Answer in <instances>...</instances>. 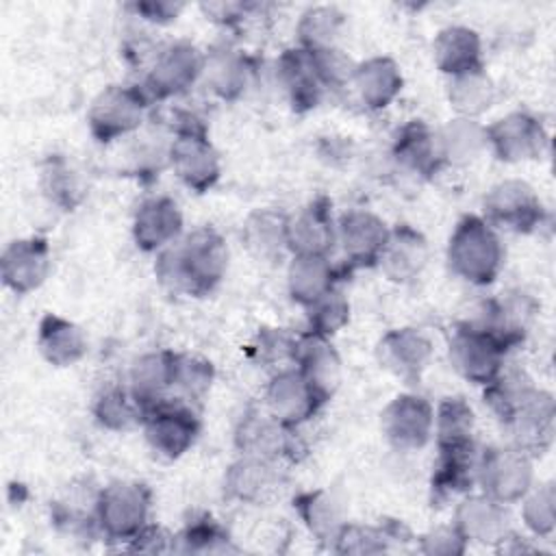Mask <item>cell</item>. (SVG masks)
<instances>
[{
  "label": "cell",
  "instance_id": "6da1fadb",
  "mask_svg": "<svg viewBox=\"0 0 556 556\" xmlns=\"http://www.w3.org/2000/svg\"><path fill=\"white\" fill-rule=\"evenodd\" d=\"M228 245L213 226H198L156 254L154 276L174 295L213 293L228 271Z\"/></svg>",
  "mask_w": 556,
  "mask_h": 556
},
{
  "label": "cell",
  "instance_id": "7a4b0ae2",
  "mask_svg": "<svg viewBox=\"0 0 556 556\" xmlns=\"http://www.w3.org/2000/svg\"><path fill=\"white\" fill-rule=\"evenodd\" d=\"M450 271L473 285H491L504 265V245L497 230L482 215H463L445 248Z\"/></svg>",
  "mask_w": 556,
  "mask_h": 556
},
{
  "label": "cell",
  "instance_id": "3957f363",
  "mask_svg": "<svg viewBox=\"0 0 556 556\" xmlns=\"http://www.w3.org/2000/svg\"><path fill=\"white\" fill-rule=\"evenodd\" d=\"M152 491L143 482L113 480L98 489L96 526L111 543H128L150 523Z\"/></svg>",
  "mask_w": 556,
  "mask_h": 556
},
{
  "label": "cell",
  "instance_id": "277c9868",
  "mask_svg": "<svg viewBox=\"0 0 556 556\" xmlns=\"http://www.w3.org/2000/svg\"><path fill=\"white\" fill-rule=\"evenodd\" d=\"M167 161L176 178L195 193H206L222 176L219 152L195 117H187L176 126L167 148Z\"/></svg>",
  "mask_w": 556,
  "mask_h": 556
},
{
  "label": "cell",
  "instance_id": "5b68a950",
  "mask_svg": "<svg viewBox=\"0 0 556 556\" xmlns=\"http://www.w3.org/2000/svg\"><path fill=\"white\" fill-rule=\"evenodd\" d=\"M532 460L534 458L510 443L484 447L478 454L476 486H480V493L504 506L519 504L534 484Z\"/></svg>",
  "mask_w": 556,
  "mask_h": 556
},
{
  "label": "cell",
  "instance_id": "8992f818",
  "mask_svg": "<svg viewBox=\"0 0 556 556\" xmlns=\"http://www.w3.org/2000/svg\"><path fill=\"white\" fill-rule=\"evenodd\" d=\"M152 102L139 85H106L89 104L87 126L98 143H113L139 130Z\"/></svg>",
  "mask_w": 556,
  "mask_h": 556
},
{
  "label": "cell",
  "instance_id": "52a82bcc",
  "mask_svg": "<svg viewBox=\"0 0 556 556\" xmlns=\"http://www.w3.org/2000/svg\"><path fill=\"white\" fill-rule=\"evenodd\" d=\"M204 50L191 41H172L163 46L139 85L150 102H163L187 93L198 80H202Z\"/></svg>",
  "mask_w": 556,
  "mask_h": 556
},
{
  "label": "cell",
  "instance_id": "ba28073f",
  "mask_svg": "<svg viewBox=\"0 0 556 556\" xmlns=\"http://www.w3.org/2000/svg\"><path fill=\"white\" fill-rule=\"evenodd\" d=\"M235 447L243 456H256L274 463L298 460L304 454V443L298 437V428H291L276 419L265 406L248 408L235 428Z\"/></svg>",
  "mask_w": 556,
  "mask_h": 556
},
{
  "label": "cell",
  "instance_id": "9c48e42d",
  "mask_svg": "<svg viewBox=\"0 0 556 556\" xmlns=\"http://www.w3.org/2000/svg\"><path fill=\"white\" fill-rule=\"evenodd\" d=\"M504 345L473 321L456 324L447 343L450 367L467 382L484 387L504 369Z\"/></svg>",
  "mask_w": 556,
  "mask_h": 556
},
{
  "label": "cell",
  "instance_id": "30bf717a",
  "mask_svg": "<svg viewBox=\"0 0 556 556\" xmlns=\"http://www.w3.org/2000/svg\"><path fill=\"white\" fill-rule=\"evenodd\" d=\"M141 428L156 456L176 460L191 450L202 430V421L193 404L180 397H169L146 410Z\"/></svg>",
  "mask_w": 556,
  "mask_h": 556
},
{
  "label": "cell",
  "instance_id": "8fae6325",
  "mask_svg": "<svg viewBox=\"0 0 556 556\" xmlns=\"http://www.w3.org/2000/svg\"><path fill=\"white\" fill-rule=\"evenodd\" d=\"M482 217L495 230H508L515 235H530L545 219L539 193L521 178H508L493 185L482 200Z\"/></svg>",
  "mask_w": 556,
  "mask_h": 556
},
{
  "label": "cell",
  "instance_id": "7c38bea8",
  "mask_svg": "<svg viewBox=\"0 0 556 556\" xmlns=\"http://www.w3.org/2000/svg\"><path fill=\"white\" fill-rule=\"evenodd\" d=\"M380 430L393 450L417 452L432 439L434 406L419 393H400L382 408Z\"/></svg>",
  "mask_w": 556,
  "mask_h": 556
},
{
  "label": "cell",
  "instance_id": "4fadbf2b",
  "mask_svg": "<svg viewBox=\"0 0 556 556\" xmlns=\"http://www.w3.org/2000/svg\"><path fill=\"white\" fill-rule=\"evenodd\" d=\"M486 141L497 161L526 163L545 154L549 135L536 115L528 111H510L486 126Z\"/></svg>",
  "mask_w": 556,
  "mask_h": 556
},
{
  "label": "cell",
  "instance_id": "5bb4252c",
  "mask_svg": "<svg viewBox=\"0 0 556 556\" xmlns=\"http://www.w3.org/2000/svg\"><path fill=\"white\" fill-rule=\"evenodd\" d=\"M285 486V473L280 463L239 456L232 460L222 480V493L226 500L245 506H267L271 504Z\"/></svg>",
  "mask_w": 556,
  "mask_h": 556
},
{
  "label": "cell",
  "instance_id": "9a60e30c",
  "mask_svg": "<svg viewBox=\"0 0 556 556\" xmlns=\"http://www.w3.org/2000/svg\"><path fill=\"white\" fill-rule=\"evenodd\" d=\"M50 269L52 252L48 239L41 235L13 239L0 254L2 285L15 295L37 291L48 280Z\"/></svg>",
  "mask_w": 556,
  "mask_h": 556
},
{
  "label": "cell",
  "instance_id": "2e32d148",
  "mask_svg": "<svg viewBox=\"0 0 556 556\" xmlns=\"http://www.w3.org/2000/svg\"><path fill=\"white\" fill-rule=\"evenodd\" d=\"M389 230L387 222L367 208H350L341 213L337 217V245L341 248L345 267H376Z\"/></svg>",
  "mask_w": 556,
  "mask_h": 556
},
{
  "label": "cell",
  "instance_id": "e0dca14e",
  "mask_svg": "<svg viewBox=\"0 0 556 556\" xmlns=\"http://www.w3.org/2000/svg\"><path fill=\"white\" fill-rule=\"evenodd\" d=\"M508 432V443L530 458L543 456L556 432V402L545 389H534L532 395L517 408V413L502 426Z\"/></svg>",
  "mask_w": 556,
  "mask_h": 556
},
{
  "label": "cell",
  "instance_id": "ac0fdd59",
  "mask_svg": "<svg viewBox=\"0 0 556 556\" xmlns=\"http://www.w3.org/2000/svg\"><path fill=\"white\" fill-rule=\"evenodd\" d=\"M324 404L326 402L295 367L274 371L263 393L265 410L291 428H300L302 424L311 421Z\"/></svg>",
  "mask_w": 556,
  "mask_h": 556
},
{
  "label": "cell",
  "instance_id": "d6986e66",
  "mask_svg": "<svg viewBox=\"0 0 556 556\" xmlns=\"http://www.w3.org/2000/svg\"><path fill=\"white\" fill-rule=\"evenodd\" d=\"M536 311H539V304L534 302L532 295H528L526 291L513 289L486 300L480 311V317L469 321L491 332L508 352L526 341Z\"/></svg>",
  "mask_w": 556,
  "mask_h": 556
},
{
  "label": "cell",
  "instance_id": "ffe728a7",
  "mask_svg": "<svg viewBox=\"0 0 556 556\" xmlns=\"http://www.w3.org/2000/svg\"><path fill=\"white\" fill-rule=\"evenodd\" d=\"M432 356L434 345L430 337L413 326L384 332L376 345V358L380 367L406 382H417L428 369Z\"/></svg>",
  "mask_w": 556,
  "mask_h": 556
},
{
  "label": "cell",
  "instance_id": "44dd1931",
  "mask_svg": "<svg viewBox=\"0 0 556 556\" xmlns=\"http://www.w3.org/2000/svg\"><path fill=\"white\" fill-rule=\"evenodd\" d=\"M254 78L256 61L248 52L228 43H217L204 52L202 80L215 98L237 102L252 87Z\"/></svg>",
  "mask_w": 556,
  "mask_h": 556
},
{
  "label": "cell",
  "instance_id": "7402d4cb",
  "mask_svg": "<svg viewBox=\"0 0 556 556\" xmlns=\"http://www.w3.org/2000/svg\"><path fill=\"white\" fill-rule=\"evenodd\" d=\"M185 217L176 200L169 195H152L143 200L132 215V241L141 252L159 254L182 237Z\"/></svg>",
  "mask_w": 556,
  "mask_h": 556
},
{
  "label": "cell",
  "instance_id": "603a6c76",
  "mask_svg": "<svg viewBox=\"0 0 556 556\" xmlns=\"http://www.w3.org/2000/svg\"><path fill=\"white\" fill-rule=\"evenodd\" d=\"M391 156L402 169L419 178L437 176L445 167L439 128L424 119L404 122L393 135Z\"/></svg>",
  "mask_w": 556,
  "mask_h": 556
},
{
  "label": "cell",
  "instance_id": "cb8c5ba5",
  "mask_svg": "<svg viewBox=\"0 0 556 556\" xmlns=\"http://www.w3.org/2000/svg\"><path fill=\"white\" fill-rule=\"evenodd\" d=\"M337 245V217L332 200L317 195L295 215H289V254L330 256Z\"/></svg>",
  "mask_w": 556,
  "mask_h": 556
},
{
  "label": "cell",
  "instance_id": "d4e9b609",
  "mask_svg": "<svg viewBox=\"0 0 556 556\" xmlns=\"http://www.w3.org/2000/svg\"><path fill=\"white\" fill-rule=\"evenodd\" d=\"M293 367L315 389V393L330 402L343 378V363L328 337L304 330L298 334Z\"/></svg>",
  "mask_w": 556,
  "mask_h": 556
},
{
  "label": "cell",
  "instance_id": "484cf974",
  "mask_svg": "<svg viewBox=\"0 0 556 556\" xmlns=\"http://www.w3.org/2000/svg\"><path fill=\"white\" fill-rule=\"evenodd\" d=\"M508 510L504 504L484 493H467L456 502L452 523L467 543L497 547L510 532Z\"/></svg>",
  "mask_w": 556,
  "mask_h": 556
},
{
  "label": "cell",
  "instance_id": "4316f807",
  "mask_svg": "<svg viewBox=\"0 0 556 556\" xmlns=\"http://www.w3.org/2000/svg\"><path fill=\"white\" fill-rule=\"evenodd\" d=\"M428 258L430 245L426 235L410 224H397L389 230L376 267L387 280L395 285H406L426 269Z\"/></svg>",
  "mask_w": 556,
  "mask_h": 556
},
{
  "label": "cell",
  "instance_id": "83f0119b",
  "mask_svg": "<svg viewBox=\"0 0 556 556\" xmlns=\"http://www.w3.org/2000/svg\"><path fill=\"white\" fill-rule=\"evenodd\" d=\"M478 445L469 447H443L437 450L430 473V502L432 506H445L458 502L476 486Z\"/></svg>",
  "mask_w": 556,
  "mask_h": 556
},
{
  "label": "cell",
  "instance_id": "f1b7e54d",
  "mask_svg": "<svg viewBox=\"0 0 556 556\" xmlns=\"http://www.w3.org/2000/svg\"><path fill=\"white\" fill-rule=\"evenodd\" d=\"M274 76L293 111L306 113L321 102L326 89L317 78L308 50L300 46L282 50L276 59Z\"/></svg>",
  "mask_w": 556,
  "mask_h": 556
},
{
  "label": "cell",
  "instance_id": "f546056e",
  "mask_svg": "<svg viewBox=\"0 0 556 556\" xmlns=\"http://www.w3.org/2000/svg\"><path fill=\"white\" fill-rule=\"evenodd\" d=\"M350 87L367 111H382L400 96L404 76L391 56H369L356 63Z\"/></svg>",
  "mask_w": 556,
  "mask_h": 556
},
{
  "label": "cell",
  "instance_id": "4dcf8cb0",
  "mask_svg": "<svg viewBox=\"0 0 556 556\" xmlns=\"http://www.w3.org/2000/svg\"><path fill=\"white\" fill-rule=\"evenodd\" d=\"M37 350L52 367H72L85 358L89 341L85 330L56 313H46L37 326Z\"/></svg>",
  "mask_w": 556,
  "mask_h": 556
},
{
  "label": "cell",
  "instance_id": "1f68e13d",
  "mask_svg": "<svg viewBox=\"0 0 556 556\" xmlns=\"http://www.w3.org/2000/svg\"><path fill=\"white\" fill-rule=\"evenodd\" d=\"M126 387L141 404L143 413L172 397L174 387V352L154 350L132 361Z\"/></svg>",
  "mask_w": 556,
  "mask_h": 556
},
{
  "label": "cell",
  "instance_id": "d6a6232c",
  "mask_svg": "<svg viewBox=\"0 0 556 556\" xmlns=\"http://www.w3.org/2000/svg\"><path fill=\"white\" fill-rule=\"evenodd\" d=\"M432 61L434 67L447 78L484 67L482 39L478 30L463 24L441 28L432 39Z\"/></svg>",
  "mask_w": 556,
  "mask_h": 556
},
{
  "label": "cell",
  "instance_id": "836d02e7",
  "mask_svg": "<svg viewBox=\"0 0 556 556\" xmlns=\"http://www.w3.org/2000/svg\"><path fill=\"white\" fill-rule=\"evenodd\" d=\"M293 508L308 534L328 547H332L337 534L348 523L343 502L328 489H308L298 493L293 497Z\"/></svg>",
  "mask_w": 556,
  "mask_h": 556
},
{
  "label": "cell",
  "instance_id": "e575fe53",
  "mask_svg": "<svg viewBox=\"0 0 556 556\" xmlns=\"http://www.w3.org/2000/svg\"><path fill=\"white\" fill-rule=\"evenodd\" d=\"M245 250L263 263L278 261L289 252V213L278 208H254L241 228Z\"/></svg>",
  "mask_w": 556,
  "mask_h": 556
},
{
  "label": "cell",
  "instance_id": "d590c367",
  "mask_svg": "<svg viewBox=\"0 0 556 556\" xmlns=\"http://www.w3.org/2000/svg\"><path fill=\"white\" fill-rule=\"evenodd\" d=\"M343 280V271L332 265L330 256L293 254L287 267V291L289 298L302 308L315 302L319 295L330 291Z\"/></svg>",
  "mask_w": 556,
  "mask_h": 556
},
{
  "label": "cell",
  "instance_id": "8d00e7d4",
  "mask_svg": "<svg viewBox=\"0 0 556 556\" xmlns=\"http://www.w3.org/2000/svg\"><path fill=\"white\" fill-rule=\"evenodd\" d=\"M408 539H413L410 530L402 521H397V519H380L378 526L348 521L341 528V532L337 534V539H334L330 549L334 554L367 556V554L389 552L393 543L408 541Z\"/></svg>",
  "mask_w": 556,
  "mask_h": 556
},
{
  "label": "cell",
  "instance_id": "74e56055",
  "mask_svg": "<svg viewBox=\"0 0 556 556\" xmlns=\"http://www.w3.org/2000/svg\"><path fill=\"white\" fill-rule=\"evenodd\" d=\"M39 189L43 198L61 211H74L87 195V182L83 174L63 154H50L41 163Z\"/></svg>",
  "mask_w": 556,
  "mask_h": 556
},
{
  "label": "cell",
  "instance_id": "f35d334b",
  "mask_svg": "<svg viewBox=\"0 0 556 556\" xmlns=\"http://www.w3.org/2000/svg\"><path fill=\"white\" fill-rule=\"evenodd\" d=\"M445 96L456 117L478 119L482 113H486L493 106L497 91L486 70L478 67L458 76H450Z\"/></svg>",
  "mask_w": 556,
  "mask_h": 556
},
{
  "label": "cell",
  "instance_id": "ab89813d",
  "mask_svg": "<svg viewBox=\"0 0 556 556\" xmlns=\"http://www.w3.org/2000/svg\"><path fill=\"white\" fill-rule=\"evenodd\" d=\"M441 139V152L445 165H469L482 156L484 150H489L486 141V126L478 119L469 117H452L439 128Z\"/></svg>",
  "mask_w": 556,
  "mask_h": 556
},
{
  "label": "cell",
  "instance_id": "60d3db41",
  "mask_svg": "<svg viewBox=\"0 0 556 556\" xmlns=\"http://www.w3.org/2000/svg\"><path fill=\"white\" fill-rule=\"evenodd\" d=\"M437 450L476 445V415L469 402L460 395L443 397L434 410Z\"/></svg>",
  "mask_w": 556,
  "mask_h": 556
},
{
  "label": "cell",
  "instance_id": "b9f144b4",
  "mask_svg": "<svg viewBox=\"0 0 556 556\" xmlns=\"http://www.w3.org/2000/svg\"><path fill=\"white\" fill-rule=\"evenodd\" d=\"M482 397L491 415L504 426L517 408L532 395L536 384L521 369H502L489 384L482 387Z\"/></svg>",
  "mask_w": 556,
  "mask_h": 556
},
{
  "label": "cell",
  "instance_id": "7bdbcfd3",
  "mask_svg": "<svg viewBox=\"0 0 556 556\" xmlns=\"http://www.w3.org/2000/svg\"><path fill=\"white\" fill-rule=\"evenodd\" d=\"M343 26H345V13L339 7L334 4L308 7L295 24L298 46L311 52L334 48L339 46Z\"/></svg>",
  "mask_w": 556,
  "mask_h": 556
},
{
  "label": "cell",
  "instance_id": "ee69618b",
  "mask_svg": "<svg viewBox=\"0 0 556 556\" xmlns=\"http://www.w3.org/2000/svg\"><path fill=\"white\" fill-rule=\"evenodd\" d=\"M96 421L111 432H128L143 424V408L135 400L128 387H106L102 389L91 406Z\"/></svg>",
  "mask_w": 556,
  "mask_h": 556
},
{
  "label": "cell",
  "instance_id": "f6af8a7d",
  "mask_svg": "<svg viewBox=\"0 0 556 556\" xmlns=\"http://www.w3.org/2000/svg\"><path fill=\"white\" fill-rule=\"evenodd\" d=\"M172 552L180 554H228L237 552L228 530L211 515L195 517L185 523V528L174 534Z\"/></svg>",
  "mask_w": 556,
  "mask_h": 556
},
{
  "label": "cell",
  "instance_id": "bcb514c9",
  "mask_svg": "<svg viewBox=\"0 0 556 556\" xmlns=\"http://www.w3.org/2000/svg\"><path fill=\"white\" fill-rule=\"evenodd\" d=\"M213 380L215 367L211 361L187 352H174L172 397H180L189 404H200L204 395L211 391Z\"/></svg>",
  "mask_w": 556,
  "mask_h": 556
},
{
  "label": "cell",
  "instance_id": "7dc6e473",
  "mask_svg": "<svg viewBox=\"0 0 556 556\" xmlns=\"http://www.w3.org/2000/svg\"><path fill=\"white\" fill-rule=\"evenodd\" d=\"M306 311V330L332 339L339 330H343L350 321V300L348 295L337 287L319 295L315 302L304 306Z\"/></svg>",
  "mask_w": 556,
  "mask_h": 556
},
{
  "label": "cell",
  "instance_id": "c3c4849f",
  "mask_svg": "<svg viewBox=\"0 0 556 556\" xmlns=\"http://www.w3.org/2000/svg\"><path fill=\"white\" fill-rule=\"evenodd\" d=\"M521 521L534 539H552L556 530V489L552 482L532 484L519 500Z\"/></svg>",
  "mask_w": 556,
  "mask_h": 556
},
{
  "label": "cell",
  "instance_id": "681fc988",
  "mask_svg": "<svg viewBox=\"0 0 556 556\" xmlns=\"http://www.w3.org/2000/svg\"><path fill=\"white\" fill-rule=\"evenodd\" d=\"M295 348H298V334L285 330V328H261L252 343V354L258 363L265 367H293L295 361Z\"/></svg>",
  "mask_w": 556,
  "mask_h": 556
},
{
  "label": "cell",
  "instance_id": "f907efd6",
  "mask_svg": "<svg viewBox=\"0 0 556 556\" xmlns=\"http://www.w3.org/2000/svg\"><path fill=\"white\" fill-rule=\"evenodd\" d=\"M311 52V50H308ZM313 67L324 89H343L352 85L356 61L339 46L311 52Z\"/></svg>",
  "mask_w": 556,
  "mask_h": 556
},
{
  "label": "cell",
  "instance_id": "816d5d0a",
  "mask_svg": "<svg viewBox=\"0 0 556 556\" xmlns=\"http://www.w3.org/2000/svg\"><path fill=\"white\" fill-rule=\"evenodd\" d=\"M467 541L454 523L437 526L419 536V552L426 556H460L467 549Z\"/></svg>",
  "mask_w": 556,
  "mask_h": 556
},
{
  "label": "cell",
  "instance_id": "f5cc1de1",
  "mask_svg": "<svg viewBox=\"0 0 556 556\" xmlns=\"http://www.w3.org/2000/svg\"><path fill=\"white\" fill-rule=\"evenodd\" d=\"M185 4L182 2H174V0H141V2H132L130 11H135V15H139L141 20L156 24V26H165L178 20V15L182 13Z\"/></svg>",
  "mask_w": 556,
  "mask_h": 556
},
{
  "label": "cell",
  "instance_id": "db71d44e",
  "mask_svg": "<svg viewBox=\"0 0 556 556\" xmlns=\"http://www.w3.org/2000/svg\"><path fill=\"white\" fill-rule=\"evenodd\" d=\"M174 547V534H169L165 528L148 523L139 534H135L124 549L128 552H146V554H161L172 552Z\"/></svg>",
  "mask_w": 556,
  "mask_h": 556
},
{
  "label": "cell",
  "instance_id": "11a10c76",
  "mask_svg": "<svg viewBox=\"0 0 556 556\" xmlns=\"http://www.w3.org/2000/svg\"><path fill=\"white\" fill-rule=\"evenodd\" d=\"M252 7L254 4H245V2H202L200 4L206 20L226 28H232L239 22H243Z\"/></svg>",
  "mask_w": 556,
  "mask_h": 556
}]
</instances>
